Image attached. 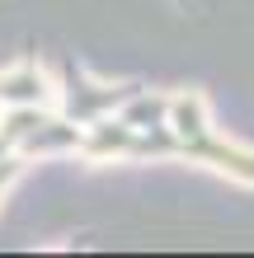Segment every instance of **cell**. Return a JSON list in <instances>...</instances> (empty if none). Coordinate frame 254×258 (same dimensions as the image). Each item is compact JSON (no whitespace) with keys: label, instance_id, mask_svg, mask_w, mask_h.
Returning <instances> with one entry per match:
<instances>
[{"label":"cell","instance_id":"cell-1","mask_svg":"<svg viewBox=\"0 0 254 258\" xmlns=\"http://www.w3.org/2000/svg\"><path fill=\"white\" fill-rule=\"evenodd\" d=\"M33 160H193L254 188V150L217 132L198 89L94 80L47 52L0 66V197Z\"/></svg>","mask_w":254,"mask_h":258}]
</instances>
